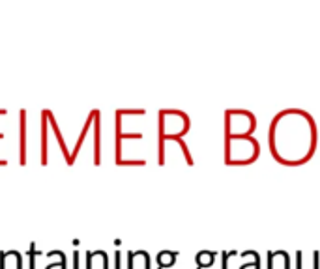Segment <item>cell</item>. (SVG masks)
Segmentation results:
<instances>
[{
	"label": "cell",
	"mask_w": 320,
	"mask_h": 269,
	"mask_svg": "<svg viewBox=\"0 0 320 269\" xmlns=\"http://www.w3.org/2000/svg\"><path fill=\"white\" fill-rule=\"evenodd\" d=\"M317 123L300 108H287L273 116L268 131V144L275 161L287 167L304 165L317 150Z\"/></svg>",
	"instance_id": "6da1fadb"
},
{
	"label": "cell",
	"mask_w": 320,
	"mask_h": 269,
	"mask_svg": "<svg viewBox=\"0 0 320 269\" xmlns=\"http://www.w3.org/2000/svg\"><path fill=\"white\" fill-rule=\"evenodd\" d=\"M260 154V144L251 135H225V163L230 167L249 165Z\"/></svg>",
	"instance_id": "7a4b0ae2"
},
{
	"label": "cell",
	"mask_w": 320,
	"mask_h": 269,
	"mask_svg": "<svg viewBox=\"0 0 320 269\" xmlns=\"http://www.w3.org/2000/svg\"><path fill=\"white\" fill-rule=\"evenodd\" d=\"M182 125L189 129L191 127V120L186 112H180V110H161L159 112V133L161 137H174V139H180L178 131L174 125Z\"/></svg>",
	"instance_id": "3957f363"
},
{
	"label": "cell",
	"mask_w": 320,
	"mask_h": 269,
	"mask_svg": "<svg viewBox=\"0 0 320 269\" xmlns=\"http://www.w3.org/2000/svg\"><path fill=\"white\" fill-rule=\"evenodd\" d=\"M195 262L199 269H208L213 266V262H215V253H212V251H199L195 254Z\"/></svg>",
	"instance_id": "277c9868"
},
{
	"label": "cell",
	"mask_w": 320,
	"mask_h": 269,
	"mask_svg": "<svg viewBox=\"0 0 320 269\" xmlns=\"http://www.w3.org/2000/svg\"><path fill=\"white\" fill-rule=\"evenodd\" d=\"M176 251H161L157 254V264H159V269L171 268L172 264L176 262Z\"/></svg>",
	"instance_id": "5b68a950"
},
{
	"label": "cell",
	"mask_w": 320,
	"mask_h": 269,
	"mask_svg": "<svg viewBox=\"0 0 320 269\" xmlns=\"http://www.w3.org/2000/svg\"><path fill=\"white\" fill-rule=\"evenodd\" d=\"M240 269H260V262L253 260L251 264H243V266H242Z\"/></svg>",
	"instance_id": "8992f818"
},
{
	"label": "cell",
	"mask_w": 320,
	"mask_h": 269,
	"mask_svg": "<svg viewBox=\"0 0 320 269\" xmlns=\"http://www.w3.org/2000/svg\"><path fill=\"white\" fill-rule=\"evenodd\" d=\"M221 254H223V268L221 269H228V258H230L234 253H221Z\"/></svg>",
	"instance_id": "52a82bcc"
}]
</instances>
